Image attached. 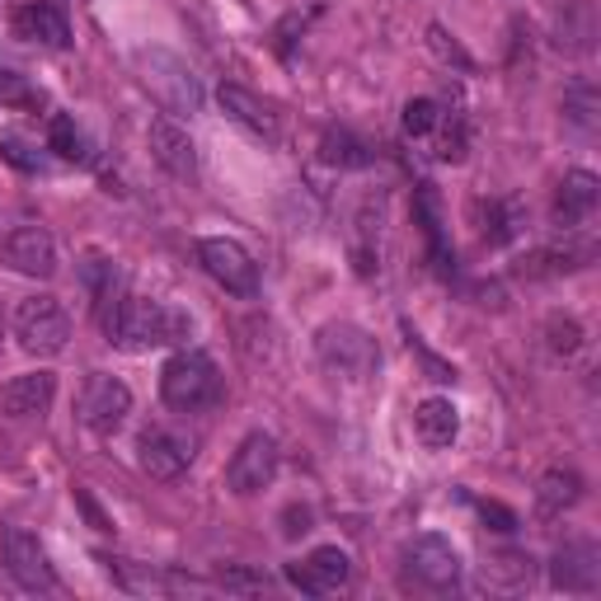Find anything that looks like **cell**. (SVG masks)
<instances>
[{
  "label": "cell",
  "mask_w": 601,
  "mask_h": 601,
  "mask_svg": "<svg viewBox=\"0 0 601 601\" xmlns=\"http://www.w3.org/2000/svg\"><path fill=\"white\" fill-rule=\"evenodd\" d=\"M188 315L165 300H146V296H118L114 315L104 320V334L128 353H151V347H169L188 339Z\"/></svg>",
  "instance_id": "obj_1"
},
{
  "label": "cell",
  "mask_w": 601,
  "mask_h": 601,
  "mask_svg": "<svg viewBox=\"0 0 601 601\" xmlns=\"http://www.w3.org/2000/svg\"><path fill=\"white\" fill-rule=\"evenodd\" d=\"M137 71H141V85L151 90V99L165 108L174 118H193L202 108V85L198 75L188 71V61H179L165 47H141L137 52Z\"/></svg>",
  "instance_id": "obj_2"
},
{
  "label": "cell",
  "mask_w": 601,
  "mask_h": 601,
  "mask_svg": "<svg viewBox=\"0 0 601 601\" xmlns=\"http://www.w3.org/2000/svg\"><path fill=\"white\" fill-rule=\"evenodd\" d=\"M161 394L169 409H179V414H198V409H208L221 400V372L208 353H198V347H184V353H174L161 372Z\"/></svg>",
  "instance_id": "obj_3"
},
{
  "label": "cell",
  "mask_w": 601,
  "mask_h": 601,
  "mask_svg": "<svg viewBox=\"0 0 601 601\" xmlns=\"http://www.w3.org/2000/svg\"><path fill=\"white\" fill-rule=\"evenodd\" d=\"M315 353H320L325 372L339 376V381H367V376L381 367V347H376V339L347 320L325 325L320 339H315Z\"/></svg>",
  "instance_id": "obj_4"
},
{
  "label": "cell",
  "mask_w": 601,
  "mask_h": 601,
  "mask_svg": "<svg viewBox=\"0 0 601 601\" xmlns=\"http://www.w3.org/2000/svg\"><path fill=\"white\" fill-rule=\"evenodd\" d=\"M14 339L34 357H57L71 343V315L57 296H24L14 306Z\"/></svg>",
  "instance_id": "obj_5"
},
{
  "label": "cell",
  "mask_w": 601,
  "mask_h": 601,
  "mask_svg": "<svg viewBox=\"0 0 601 601\" xmlns=\"http://www.w3.org/2000/svg\"><path fill=\"white\" fill-rule=\"evenodd\" d=\"M198 263L208 268V278L216 282V287H226L231 296H255L259 292V263L249 259V249L240 240L212 235V240L198 245Z\"/></svg>",
  "instance_id": "obj_6"
},
{
  "label": "cell",
  "mask_w": 601,
  "mask_h": 601,
  "mask_svg": "<svg viewBox=\"0 0 601 601\" xmlns=\"http://www.w3.org/2000/svg\"><path fill=\"white\" fill-rule=\"evenodd\" d=\"M273 480H278V441L268 433H249L226 466V488L235 498H255Z\"/></svg>",
  "instance_id": "obj_7"
},
{
  "label": "cell",
  "mask_w": 601,
  "mask_h": 601,
  "mask_svg": "<svg viewBox=\"0 0 601 601\" xmlns=\"http://www.w3.org/2000/svg\"><path fill=\"white\" fill-rule=\"evenodd\" d=\"M81 423L90 433H99V437H108V433H118L122 423H128V414H132V390L118 381V376H104V372H94L90 381H85V390H81Z\"/></svg>",
  "instance_id": "obj_8"
},
{
  "label": "cell",
  "mask_w": 601,
  "mask_h": 601,
  "mask_svg": "<svg viewBox=\"0 0 601 601\" xmlns=\"http://www.w3.org/2000/svg\"><path fill=\"white\" fill-rule=\"evenodd\" d=\"M404 564H409V574H414V582H423L428 592H447L461 582V555H456V545L437 531L419 535V541L404 550Z\"/></svg>",
  "instance_id": "obj_9"
},
{
  "label": "cell",
  "mask_w": 601,
  "mask_h": 601,
  "mask_svg": "<svg viewBox=\"0 0 601 601\" xmlns=\"http://www.w3.org/2000/svg\"><path fill=\"white\" fill-rule=\"evenodd\" d=\"M137 461L151 480H179L193 466V437H184L179 428H141L137 437Z\"/></svg>",
  "instance_id": "obj_10"
},
{
  "label": "cell",
  "mask_w": 601,
  "mask_h": 601,
  "mask_svg": "<svg viewBox=\"0 0 601 601\" xmlns=\"http://www.w3.org/2000/svg\"><path fill=\"white\" fill-rule=\"evenodd\" d=\"M347 578H353V559H347L339 545H320V550H310L306 559L287 564V582L296 592H306V597L339 592Z\"/></svg>",
  "instance_id": "obj_11"
},
{
  "label": "cell",
  "mask_w": 601,
  "mask_h": 601,
  "mask_svg": "<svg viewBox=\"0 0 601 601\" xmlns=\"http://www.w3.org/2000/svg\"><path fill=\"white\" fill-rule=\"evenodd\" d=\"M0 263L24 278H52L57 273V240L43 226H14L0 240Z\"/></svg>",
  "instance_id": "obj_12"
},
{
  "label": "cell",
  "mask_w": 601,
  "mask_h": 601,
  "mask_svg": "<svg viewBox=\"0 0 601 601\" xmlns=\"http://www.w3.org/2000/svg\"><path fill=\"white\" fill-rule=\"evenodd\" d=\"M550 582L568 597H592L601 588V550L592 541H568L550 564Z\"/></svg>",
  "instance_id": "obj_13"
},
{
  "label": "cell",
  "mask_w": 601,
  "mask_h": 601,
  "mask_svg": "<svg viewBox=\"0 0 601 601\" xmlns=\"http://www.w3.org/2000/svg\"><path fill=\"white\" fill-rule=\"evenodd\" d=\"M5 564H10V574H14L20 588H28V592H57V574H52V564H47V550L38 545L34 531H24V527L5 531Z\"/></svg>",
  "instance_id": "obj_14"
},
{
  "label": "cell",
  "mask_w": 601,
  "mask_h": 601,
  "mask_svg": "<svg viewBox=\"0 0 601 601\" xmlns=\"http://www.w3.org/2000/svg\"><path fill=\"white\" fill-rule=\"evenodd\" d=\"M216 104L226 108V118L240 122L249 137L268 141V146H278V141H282V118L273 114V104H263L259 94H249L245 85H221L216 90Z\"/></svg>",
  "instance_id": "obj_15"
},
{
  "label": "cell",
  "mask_w": 601,
  "mask_h": 601,
  "mask_svg": "<svg viewBox=\"0 0 601 601\" xmlns=\"http://www.w3.org/2000/svg\"><path fill=\"white\" fill-rule=\"evenodd\" d=\"M151 155L169 179H198V146L174 118H155L151 122Z\"/></svg>",
  "instance_id": "obj_16"
},
{
  "label": "cell",
  "mask_w": 601,
  "mask_h": 601,
  "mask_svg": "<svg viewBox=\"0 0 601 601\" xmlns=\"http://www.w3.org/2000/svg\"><path fill=\"white\" fill-rule=\"evenodd\" d=\"M597 202H601L597 174L592 169H568L564 184H559V193H555V226L559 231H578L582 221H592Z\"/></svg>",
  "instance_id": "obj_17"
},
{
  "label": "cell",
  "mask_w": 601,
  "mask_h": 601,
  "mask_svg": "<svg viewBox=\"0 0 601 601\" xmlns=\"http://www.w3.org/2000/svg\"><path fill=\"white\" fill-rule=\"evenodd\" d=\"M57 400V376L52 372H24L5 381L0 390V409H5L10 419H43L47 409Z\"/></svg>",
  "instance_id": "obj_18"
},
{
  "label": "cell",
  "mask_w": 601,
  "mask_h": 601,
  "mask_svg": "<svg viewBox=\"0 0 601 601\" xmlns=\"http://www.w3.org/2000/svg\"><path fill=\"white\" fill-rule=\"evenodd\" d=\"M14 34L24 43H38V47H71V28H67V14L47 0H28V5L14 10Z\"/></svg>",
  "instance_id": "obj_19"
},
{
  "label": "cell",
  "mask_w": 601,
  "mask_h": 601,
  "mask_svg": "<svg viewBox=\"0 0 601 601\" xmlns=\"http://www.w3.org/2000/svg\"><path fill=\"white\" fill-rule=\"evenodd\" d=\"M414 428L423 437V447H451L456 433H461V414H456L451 400H423L414 409Z\"/></svg>",
  "instance_id": "obj_20"
},
{
  "label": "cell",
  "mask_w": 601,
  "mask_h": 601,
  "mask_svg": "<svg viewBox=\"0 0 601 601\" xmlns=\"http://www.w3.org/2000/svg\"><path fill=\"white\" fill-rule=\"evenodd\" d=\"M578 494H582V480H578L574 470H550L545 480H541V488H535V498H541V508H545V512H564V508H574Z\"/></svg>",
  "instance_id": "obj_21"
},
{
  "label": "cell",
  "mask_w": 601,
  "mask_h": 601,
  "mask_svg": "<svg viewBox=\"0 0 601 601\" xmlns=\"http://www.w3.org/2000/svg\"><path fill=\"white\" fill-rule=\"evenodd\" d=\"M320 155H325V165H339V169H362V165H372V151L362 146L353 132H325Z\"/></svg>",
  "instance_id": "obj_22"
},
{
  "label": "cell",
  "mask_w": 601,
  "mask_h": 601,
  "mask_svg": "<svg viewBox=\"0 0 601 601\" xmlns=\"http://www.w3.org/2000/svg\"><path fill=\"white\" fill-rule=\"evenodd\" d=\"M47 146H52L61 161L90 165V141H85V132L75 128L71 118H52V122H47Z\"/></svg>",
  "instance_id": "obj_23"
},
{
  "label": "cell",
  "mask_w": 601,
  "mask_h": 601,
  "mask_svg": "<svg viewBox=\"0 0 601 601\" xmlns=\"http://www.w3.org/2000/svg\"><path fill=\"white\" fill-rule=\"evenodd\" d=\"M419 221H423V231H428V240H433V263H437V273H447L456 259H451L447 240H441V212H437V193H433V188H423V193H419Z\"/></svg>",
  "instance_id": "obj_24"
},
{
  "label": "cell",
  "mask_w": 601,
  "mask_h": 601,
  "mask_svg": "<svg viewBox=\"0 0 601 601\" xmlns=\"http://www.w3.org/2000/svg\"><path fill=\"white\" fill-rule=\"evenodd\" d=\"M517 231H521V212H517V202H488V245H508L517 240Z\"/></svg>",
  "instance_id": "obj_25"
},
{
  "label": "cell",
  "mask_w": 601,
  "mask_h": 601,
  "mask_svg": "<svg viewBox=\"0 0 601 601\" xmlns=\"http://www.w3.org/2000/svg\"><path fill=\"white\" fill-rule=\"evenodd\" d=\"M545 334H550V353L555 357H574L582 347V325L574 320V315H550Z\"/></svg>",
  "instance_id": "obj_26"
},
{
  "label": "cell",
  "mask_w": 601,
  "mask_h": 601,
  "mask_svg": "<svg viewBox=\"0 0 601 601\" xmlns=\"http://www.w3.org/2000/svg\"><path fill=\"white\" fill-rule=\"evenodd\" d=\"M441 128V104L437 99H409L404 104V132L409 137H433Z\"/></svg>",
  "instance_id": "obj_27"
},
{
  "label": "cell",
  "mask_w": 601,
  "mask_h": 601,
  "mask_svg": "<svg viewBox=\"0 0 601 601\" xmlns=\"http://www.w3.org/2000/svg\"><path fill=\"white\" fill-rule=\"evenodd\" d=\"M484 578H494V582H508V588H521V582H531V559H521V555L488 559V564H484Z\"/></svg>",
  "instance_id": "obj_28"
},
{
  "label": "cell",
  "mask_w": 601,
  "mask_h": 601,
  "mask_svg": "<svg viewBox=\"0 0 601 601\" xmlns=\"http://www.w3.org/2000/svg\"><path fill=\"white\" fill-rule=\"evenodd\" d=\"M428 43H433V52H437L441 61H456V67H461V71H474L470 52H466V47L456 43V38H451V34H447V28H441V24H433V28H428Z\"/></svg>",
  "instance_id": "obj_29"
},
{
  "label": "cell",
  "mask_w": 601,
  "mask_h": 601,
  "mask_svg": "<svg viewBox=\"0 0 601 601\" xmlns=\"http://www.w3.org/2000/svg\"><path fill=\"white\" fill-rule=\"evenodd\" d=\"M480 517L488 521V527H494V531H503V535H508V531H517V512L512 508H503V503H480Z\"/></svg>",
  "instance_id": "obj_30"
},
{
  "label": "cell",
  "mask_w": 601,
  "mask_h": 601,
  "mask_svg": "<svg viewBox=\"0 0 601 601\" xmlns=\"http://www.w3.org/2000/svg\"><path fill=\"white\" fill-rule=\"evenodd\" d=\"M75 508H81V512L90 517V527H94V531H114V521H108L99 503L90 498V488H75Z\"/></svg>",
  "instance_id": "obj_31"
},
{
  "label": "cell",
  "mask_w": 601,
  "mask_h": 601,
  "mask_svg": "<svg viewBox=\"0 0 601 601\" xmlns=\"http://www.w3.org/2000/svg\"><path fill=\"white\" fill-rule=\"evenodd\" d=\"M268 578H259V574H235V568H226L221 574V588H231V592H255V588H263Z\"/></svg>",
  "instance_id": "obj_32"
},
{
  "label": "cell",
  "mask_w": 601,
  "mask_h": 601,
  "mask_svg": "<svg viewBox=\"0 0 601 601\" xmlns=\"http://www.w3.org/2000/svg\"><path fill=\"white\" fill-rule=\"evenodd\" d=\"M282 521H287V527H282V535H292V541H296V535L310 531V508H296V503H292V508L282 512Z\"/></svg>",
  "instance_id": "obj_33"
},
{
  "label": "cell",
  "mask_w": 601,
  "mask_h": 601,
  "mask_svg": "<svg viewBox=\"0 0 601 601\" xmlns=\"http://www.w3.org/2000/svg\"><path fill=\"white\" fill-rule=\"evenodd\" d=\"M0 155H5L10 165H20V169H38L34 155H24V146H14V141H0Z\"/></svg>",
  "instance_id": "obj_34"
},
{
  "label": "cell",
  "mask_w": 601,
  "mask_h": 601,
  "mask_svg": "<svg viewBox=\"0 0 601 601\" xmlns=\"http://www.w3.org/2000/svg\"><path fill=\"white\" fill-rule=\"evenodd\" d=\"M0 81H5V71H0Z\"/></svg>",
  "instance_id": "obj_35"
}]
</instances>
